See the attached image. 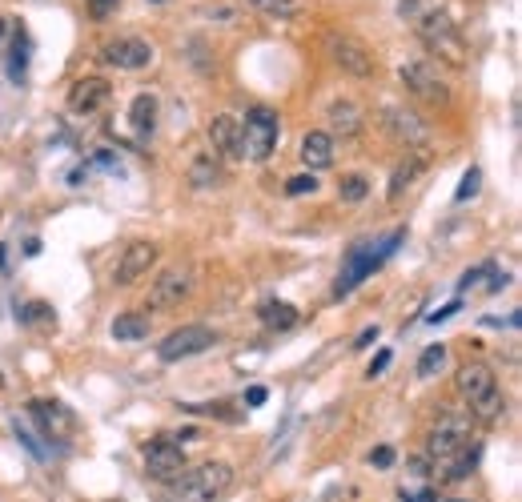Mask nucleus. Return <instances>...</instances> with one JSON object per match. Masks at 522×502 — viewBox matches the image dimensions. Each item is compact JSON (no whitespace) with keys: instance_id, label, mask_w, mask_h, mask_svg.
Returning <instances> with one entry per match:
<instances>
[{"instance_id":"obj_1","label":"nucleus","mask_w":522,"mask_h":502,"mask_svg":"<svg viewBox=\"0 0 522 502\" xmlns=\"http://www.w3.org/2000/svg\"><path fill=\"white\" fill-rule=\"evenodd\" d=\"M458 394L470 402V410L482 418V422H498L502 410H506V398H502V386L494 378V370L486 362H466L458 370Z\"/></svg>"},{"instance_id":"obj_2","label":"nucleus","mask_w":522,"mask_h":502,"mask_svg":"<svg viewBox=\"0 0 522 502\" xmlns=\"http://www.w3.org/2000/svg\"><path fill=\"white\" fill-rule=\"evenodd\" d=\"M398 245H402V233H390V237H378V241H362V245H354V249H350V258H346V266H342V274H338V282H334V298H346L358 282H366L374 270H382L386 258L394 254Z\"/></svg>"},{"instance_id":"obj_3","label":"nucleus","mask_w":522,"mask_h":502,"mask_svg":"<svg viewBox=\"0 0 522 502\" xmlns=\"http://www.w3.org/2000/svg\"><path fill=\"white\" fill-rule=\"evenodd\" d=\"M418 37L422 45L438 57V65H450V69H462L466 65V37L450 25L446 13H426L418 21Z\"/></svg>"},{"instance_id":"obj_4","label":"nucleus","mask_w":522,"mask_h":502,"mask_svg":"<svg viewBox=\"0 0 522 502\" xmlns=\"http://www.w3.org/2000/svg\"><path fill=\"white\" fill-rule=\"evenodd\" d=\"M181 482H177V494L185 498V502H213V498H221V494H229L233 490V466L229 462H201V466H193V470H181L177 474Z\"/></svg>"},{"instance_id":"obj_5","label":"nucleus","mask_w":522,"mask_h":502,"mask_svg":"<svg viewBox=\"0 0 522 502\" xmlns=\"http://www.w3.org/2000/svg\"><path fill=\"white\" fill-rule=\"evenodd\" d=\"M278 137H282V121L270 105H253L241 121V157L249 161H266L274 149H278Z\"/></svg>"},{"instance_id":"obj_6","label":"nucleus","mask_w":522,"mask_h":502,"mask_svg":"<svg viewBox=\"0 0 522 502\" xmlns=\"http://www.w3.org/2000/svg\"><path fill=\"white\" fill-rule=\"evenodd\" d=\"M402 85L418 97V101H426V105H450V85L438 77V65L434 61H410V65H402Z\"/></svg>"},{"instance_id":"obj_7","label":"nucleus","mask_w":522,"mask_h":502,"mask_svg":"<svg viewBox=\"0 0 522 502\" xmlns=\"http://www.w3.org/2000/svg\"><path fill=\"white\" fill-rule=\"evenodd\" d=\"M466 442H470V422H466V418H458V414H442V418L434 422L430 438H426V458L438 466V462L454 458Z\"/></svg>"},{"instance_id":"obj_8","label":"nucleus","mask_w":522,"mask_h":502,"mask_svg":"<svg viewBox=\"0 0 522 502\" xmlns=\"http://www.w3.org/2000/svg\"><path fill=\"white\" fill-rule=\"evenodd\" d=\"M213 342H217V334H213L209 326H181V330H173V334L157 346V358L173 366V362H185V358L205 354Z\"/></svg>"},{"instance_id":"obj_9","label":"nucleus","mask_w":522,"mask_h":502,"mask_svg":"<svg viewBox=\"0 0 522 502\" xmlns=\"http://www.w3.org/2000/svg\"><path fill=\"white\" fill-rule=\"evenodd\" d=\"M330 57H334V65H338L346 77H358V81L374 77V69H378L374 53H370L358 37H346V33H334V37H330Z\"/></svg>"},{"instance_id":"obj_10","label":"nucleus","mask_w":522,"mask_h":502,"mask_svg":"<svg viewBox=\"0 0 522 502\" xmlns=\"http://www.w3.org/2000/svg\"><path fill=\"white\" fill-rule=\"evenodd\" d=\"M101 61L113 69H125V73H141L153 65V45L141 37H117V41L101 45Z\"/></svg>"},{"instance_id":"obj_11","label":"nucleus","mask_w":522,"mask_h":502,"mask_svg":"<svg viewBox=\"0 0 522 502\" xmlns=\"http://www.w3.org/2000/svg\"><path fill=\"white\" fill-rule=\"evenodd\" d=\"M189 290H193V270H189V266H169V270L153 282V290H149V310H169V306L185 302Z\"/></svg>"},{"instance_id":"obj_12","label":"nucleus","mask_w":522,"mask_h":502,"mask_svg":"<svg viewBox=\"0 0 522 502\" xmlns=\"http://www.w3.org/2000/svg\"><path fill=\"white\" fill-rule=\"evenodd\" d=\"M145 470L157 478V482H173L181 470H185V450L181 442H169V438H157L145 446Z\"/></svg>"},{"instance_id":"obj_13","label":"nucleus","mask_w":522,"mask_h":502,"mask_svg":"<svg viewBox=\"0 0 522 502\" xmlns=\"http://www.w3.org/2000/svg\"><path fill=\"white\" fill-rule=\"evenodd\" d=\"M153 262H157V245H153V241H133V245L125 249V258L117 262L113 282H117V286H133V282H141V278L149 274Z\"/></svg>"},{"instance_id":"obj_14","label":"nucleus","mask_w":522,"mask_h":502,"mask_svg":"<svg viewBox=\"0 0 522 502\" xmlns=\"http://www.w3.org/2000/svg\"><path fill=\"white\" fill-rule=\"evenodd\" d=\"M109 97H113V89H109L105 77H81V81L69 89V113H77V117H93Z\"/></svg>"},{"instance_id":"obj_15","label":"nucleus","mask_w":522,"mask_h":502,"mask_svg":"<svg viewBox=\"0 0 522 502\" xmlns=\"http://www.w3.org/2000/svg\"><path fill=\"white\" fill-rule=\"evenodd\" d=\"M205 133H209V145H213L217 157H225V161H237V157H241V125H237L233 117L217 113Z\"/></svg>"},{"instance_id":"obj_16","label":"nucleus","mask_w":522,"mask_h":502,"mask_svg":"<svg viewBox=\"0 0 522 502\" xmlns=\"http://www.w3.org/2000/svg\"><path fill=\"white\" fill-rule=\"evenodd\" d=\"M386 125H390V133H394L398 141H406V145H422V141L430 137L426 121H422L414 109H386Z\"/></svg>"},{"instance_id":"obj_17","label":"nucleus","mask_w":522,"mask_h":502,"mask_svg":"<svg viewBox=\"0 0 522 502\" xmlns=\"http://www.w3.org/2000/svg\"><path fill=\"white\" fill-rule=\"evenodd\" d=\"M29 414L37 418V426L49 434V438H57V442H65L69 438V414L57 406V402H45V398H37V402H29Z\"/></svg>"},{"instance_id":"obj_18","label":"nucleus","mask_w":522,"mask_h":502,"mask_svg":"<svg viewBox=\"0 0 522 502\" xmlns=\"http://www.w3.org/2000/svg\"><path fill=\"white\" fill-rule=\"evenodd\" d=\"M129 125L137 133V141H149L153 129H157V97L153 93H137L133 105H129Z\"/></svg>"},{"instance_id":"obj_19","label":"nucleus","mask_w":522,"mask_h":502,"mask_svg":"<svg viewBox=\"0 0 522 502\" xmlns=\"http://www.w3.org/2000/svg\"><path fill=\"white\" fill-rule=\"evenodd\" d=\"M302 161H306V169H314V173L330 169V165H334V137H330V133H306V141H302Z\"/></svg>"},{"instance_id":"obj_20","label":"nucleus","mask_w":522,"mask_h":502,"mask_svg":"<svg viewBox=\"0 0 522 502\" xmlns=\"http://www.w3.org/2000/svg\"><path fill=\"white\" fill-rule=\"evenodd\" d=\"M257 318H261V326H266V330H278V334H286V330H294V326H298V310H294L290 302H278V298L261 302Z\"/></svg>"},{"instance_id":"obj_21","label":"nucleus","mask_w":522,"mask_h":502,"mask_svg":"<svg viewBox=\"0 0 522 502\" xmlns=\"http://www.w3.org/2000/svg\"><path fill=\"white\" fill-rule=\"evenodd\" d=\"M330 121H334V129H342L346 137L362 133V109H358L354 101H334V105H330Z\"/></svg>"},{"instance_id":"obj_22","label":"nucleus","mask_w":522,"mask_h":502,"mask_svg":"<svg viewBox=\"0 0 522 502\" xmlns=\"http://www.w3.org/2000/svg\"><path fill=\"white\" fill-rule=\"evenodd\" d=\"M145 334H149V318L145 314H121L113 322V338L117 342H141Z\"/></svg>"},{"instance_id":"obj_23","label":"nucleus","mask_w":522,"mask_h":502,"mask_svg":"<svg viewBox=\"0 0 522 502\" xmlns=\"http://www.w3.org/2000/svg\"><path fill=\"white\" fill-rule=\"evenodd\" d=\"M249 9H257L261 17H274V21H290L298 17V0H245Z\"/></svg>"},{"instance_id":"obj_24","label":"nucleus","mask_w":522,"mask_h":502,"mask_svg":"<svg viewBox=\"0 0 522 502\" xmlns=\"http://www.w3.org/2000/svg\"><path fill=\"white\" fill-rule=\"evenodd\" d=\"M422 169H426V161H422V157H410V161H402V165L394 169V177H390V201H398V197H402V189H406V185H410V181H414Z\"/></svg>"},{"instance_id":"obj_25","label":"nucleus","mask_w":522,"mask_h":502,"mask_svg":"<svg viewBox=\"0 0 522 502\" xmlns=\"http://www.w3.org/2000/svg\"><path fill=\"white\" fill-rule=\"evenodd\" d=\"M366 193H370V181H366L362 173H346V177L338 181V197H342L346 205H358V201H366Z\"/></svg>"},{"instance_id":"obj_26","label":"nucleus","mask_w":522,"mask_h":502,"mask_svg":"<svg viewBox=\"0 0 522 502\" xmlns=\"http://www.w3.org/2000/svg\"><path fill=\"white\" fill-rule=\"evenodd\" d=\"M25 61H29V37L25 29L13 33V57H9V77L13 81H25Z\"/></svg>"},{"instance_id":"obj_27","label":"nucleus","mask_w":522,"mask_h":502,"mask_svg":"<svg viewBox=\"0 0 522 502\" xmlns=\"http://www.w3.org/2000/svg\"><path fill=\"white\" fill-rule=\"evenodd\" d=\"M446 366V346H426L418 358V378H434Z\"/></svg>"},{"instance_id":"obj_28","label":"nucleus","mask_w":522,"mask_h":502,"mask_svg":"<svg viewBox=\"0 0 522 502\" xmlns=\"http://www.w3.org/2000/svg\"><path fill=\"white\" fill-rule=\"evenodd\" d=\"M189 181H193L197 189H209V185H217V165H213L209 157H197V161L189 165Z\"/></svg>"},{"instance_id":"obj_29","label":"nucleus","mask_w":522,"mask_h":502,"mask_svg":"<svg viewBox=\"0 0 522 502\" xmlns=\"http://www.w3.org/2000/svg\"><path fill=\"white\" fill-rule=\"evenodd\" d=\"M17 314H21V322H25V326H37V322H57L53 306H45V302H29V306H21Z\"/></svg>"},{"instance_id":"obj_30","label":"nucleus","mask_w":522,"mask_h":502,"mask_svg":"<svg viewBox=\"0 0 522 502\" xmlns=\"http://www.w3.org/2000/svg\"><path fill=\"white\" fill-rule=\"evenodd\" d=\"M13 430H17V438H21L25 446H29V454H33L37 462H45V458H49V450H45V442H41V438H37V434H33V430H29L25 422H21V418L13 422Z\"/></svg>"},{"instance_id":"obj_31","label":"nucleus","mask_w":522,"mask_h":502,"mask_svg":"<svg viewBox=\"0 0 522 502\" xmlns=\"http://www.w3.org/2000/svg\"><path fill=\"white\" fill-rule=\"evenodd\" d=\"M306 193H318V177H314L310 169L286 181V197H306Z\"/></svg>"},{"instance_id":"obj_32","label":"nucleus","mask_w":522,"mask_h":502,"mask_svg":"<svg viewBox=\"0 0 522 502\" xmlns=\"http://www.w3.org/2000/svg\"><path fill=\"white\" fill-rule=\"evenodd\" d=\"M478 185H482V169H466V177L458 181V193H454V201H470V197L478 193Z\"/></svg>"},{"instance_id":"obj_33","label":"nucleus","mask_w":522,"mask_h":502,"mask_svg":"<svg viewBox=\"0 0 522 502\" xmlns=\"http://www.w3.org/2000/svg\"><path fill=\"white\" fill-rule=\"evenodd\" d=\"M121 9V0H89V17L93 21H109Z\"/></svg>"},{"instance_id":"obj_34","label":"nucleus","mask_w":522,"mask_h":502,"mask_svg":"<svg viewBox=\"0 0 522 502\" xmlns=\"http://www.w3.org/2000/svg\"><path fill=\"white\" fill-rule=\"evenodd\" d=\"M394 462H398L394 446H378V450H370V466H378V470H390Z\"/></svg>"},{"instance_id":"obj_35","label":"nucleus","mask_w":522,"mask_h":502,"mask_svg":"<svg viewBox=\"0 0 522 502\" xmlns=\"http://www.w3.org/2000/svg\"><path fill=\"white\" fill-rule=\"evenodd\" d=\"M458 310H462V302H450V306H442V310H434V314H430V326H438L442 318H450V314H458Z\"/></svg>"},{"instance_id":"obj_36","label":"nucleus","mask_w":522,"mask_h":502,"mask_svg":"<svg viewBox=\"0 0 522 502\" xmlns=\"http://www.w3.org/2000/svg\"><path fill=\"white\" fill-rule=\"evenodd\" d=\"M386 366H390V350H382V354H378V358L370 362V370H366V374H370V378H378V374H382Z\"/></svg>"},{"instance_id":"obj_37","label":"nucleus","mask_w":522,"mask_h":502,"mask_svg":"<svg viewBox=\"0 0 522 502\" xmlns=\"http://www.w3.org/2000/svg\"><path fill=\"white\" fill-rule=\"evenodd\" d=\"M266 398H270V394H266V386H253V390L245 394V402H249V406H261Z\"/></svg>"},{"instance_id":"obj_38","label":"nucleus","mask_w":522,"mask_h":502,"mask_svg":"<svg viewBox=\"0 0 522 502\" xmlns=\"http://www.w3.org/2000/svg\"><path fill=\"white\" fill-rule=\"evenodd\" d=\"M374 338H378V330H362V334H358V342H354V346H370V342H374Z\"/></svg>"},{"instance_id":"obj_39","label":"nucleus","mask_w":522,"mask_h":502,"mask_svg":"<svg viewBox=\"0 0 522 502\" xmlns=\"http://www.w3.org/2000/svg\"><path fill=\"white\" fill-rule=\"evenodd\" d=\"M9 29H13L9 21H0V45H5V41H9Z\"/></svg>"},{"instance_id":"obj_40","label":"nucleus","mask_w":522,"mask_h":502,"mask_svg":"<svg viewBox=\"0 0 522 502\" xmlns=\"http://www.w3.org/2000/svg\"><path fill=\"white\" fill-rule=\"evenodd\" d=\"M149 5H161V0H149Z\"/></svg>"}]
</instances>
